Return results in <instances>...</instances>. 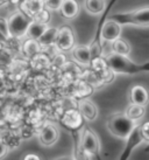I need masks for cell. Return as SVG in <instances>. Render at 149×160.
<instances>
[{
  "instance_id": "cell-1",
  "label": "cell",
  "mask_w": 149,
  "mask_h": 160,
  "mask_svg": "<svg viewBox=\"0 0 149 160\" xmlns=\"http://www.w3.org/2000/svg\"><path fill=\"white\" fill-rule=\"evenodd\" d=\"M105 63L107 67H110L114 72H121V74H139L149 71V62L145 64H137L132 62L127 58V55L113 53L106 58Z\"/></svg>"
},
{
  "instance_id": "cell-2",
  "label": "cell",
  "mask_w": 149,
  "mask_h": 160,
  "mask_svg": "<svg viewBox=\"0 0 149 160\" xmlns=\"http://www.w3.org/2000/svg\"><path fill=\"white\" fill-rule=\"evenodd\" d=\"M107 126L113 136L123 138V139H127L136 125L135 120L129 118L127 113H118V115L111 116Z\"/></svg>"
},
{
  "instance_id": "cell-3",
  "label": "cell",
  "mask_w": 149,
  "mask_h": 160,
  "mask_svg": "<svg viewBox=\"0 0 149 160\" xmlns=\"http://www.w3.org/2000/svg\"><path fill=\"white\" fill-rule=\"evenodd\" d=\"M113 20L119 22L120 25L123 23H132L135 26H149V6L143 8L136 9L128 13L114 14Z\"/></svg>"
},
{
  "instance_id": "cell-4",
  "label": "cell",
  "mask_w": 149,
  "mask_h": 160,
  "mask_svg": "<svg viewBox=\"0 0 149 160\" xmlns=\"http://www.w3.org/2000/svg\"><path fill=\"white\" fill-rule=\"evenodd\" d=\"M33 21V18L28 17L25 12H15L11 15L8 20L9 26V34L12 38H22L27 35L28 27Z\"/></svg>"
},
{
  "instance_id": "cell-5",
  "label": "cell",
  "mask_w": 149,
  "mask_h": 160,
  "mask_svg": "<svg viewBox=\"0 0 149 160\" xmlns=\"http://www.w3.org/2000/svg\"><path fill=\"white\" fill-rule=\"evenodd\" d=\"M55 45L61 49V50H70L74 46V32L69 26H63L58 29V35Z\"/></svg>"
},
{
  "instance_id": "cell-6",
  "label": "cell",
  "mask_w": 149,
  "mask_h": 160,
  "mask_svg": "<svg viewBox=\"0 0 149 160\" xmlns=\"http://www.w3.org/2000/svg\"><path fill=\"white\" fill-rule=\"evenodd\" d=\"M82 146L88 154L96 156L99 153V140L90 129H85L82 138Z\"/></svg>"
},
{
  "instance_id": "cell-7",
  "label": "cell",
  "mask_w": 149,
  "mask_h": 160,
  "mask_svg": "<svg viewBox=\"0 0 149 160\" xmlns=\"http://www.w3.org/2000/svg\"><path fill=\"white\" fill-rule=\"evenodd\" d=\"M142 142H145V139H143V136L141 133V126L137 125V126L134 128V130L131 132V134L128 136L127 145H126V148H125L123 153L121 154V160L128 159V157L131 156V153L134 150V147H136Z\"/></svg>"
},
{
  "instance_id": "cell-8",
  "label": "cell",
  "mask_w": 149,
  "mask_h": 160,
  "mask_svg": "<svg viewBox=\"0 0 149 160\" xmlns=\"http://www.w3.org/2000/svg\"><path fill=\"white\" fill-rule=\"evenodd\" d=\"M120 34H121L120 23L114 21V20H110V21L105 22V25L103 26L100 32L101 38L105 41H111V42H113L114 40L119 39Z\"/></svg>"
},
{
  "instance_id": "cell-9",
  "label": "cell",
  "mask_w": 149,
  "mask_h": 160,
  "mask_svg": "<svg viewBox=\"0 0 149 160\" xmlns=\"http://www.w3.org/2000/svg\"><path fill=\"white\" fill-rule=\"evenodd\" d=\"M62 123L68 129L74 130L79 129L83 125V116L77 110H69L66 111L62 118Z\"/></svg>"
},
{
  "instance_id": "cell-10",
  "label": "cell",
  "mask_w": 149,
  "mask_h": 160,
  "mask_svg": "<svg viewBox=\"0 0 149 160\" xmlns=\"http://www.w3.org/2000/svg\"><path fill=\"white\" fill-rule=\"evenodd\" d=\"M131 101L133 104H139L142 107H147L149 103V92L142 85H134L131 90Z\"/></svg>"
},
{
  "instance_id": "cell-11",
  "label": "cell",
  "mask_w": 149,
  "mask_h": 160,
  "mask_svg": "<svg viewBox=\"0 0 149 160\" xmlns=\"http://www.w3.org/2000/svg\"><path fill=\"white\" fill-rule=\"evenodd\" d=\"M44 6H46L44 0H25L21 5V8L22 12H25L28 17L34 18L39 12L44 9Z\"/></svg>"
},
{
  "instance_id": "cell-12",
  "label": "cell",
  "mask_w": 149,
  "mask_h": 160,
  "mask_svg": "<svg viewBox=\"0 0 149 160\" xmlns=\"http://www.w3.org/2000/svg\"><path fill=\"white\" fill-rule=\"evenodd\" d=\"M57 138H58V132L54 125H47L40 133V140L43 145H47V146L55 144Z\"/></svg>"
},
{
  "instance_id": "cell-13",
  "label": "cell",
  "mask_w": 149,
  "mask_h": 160,
  "mask_svg": "<svg viewBox=\"0 0 149 160\" xmlns=\"http://www.w3.org/2000/svg\"><path fill=\"white\" fill-rule=\"evenodd\" d=\"M61 13L65 19H74L79 12L78 2L76 0H63L61 6Z\"/></svg>"
},
{
  "instance_id": "cell-14",
  "label": "cell",
  "mask_w": 149,
  "mask_h": 160,
  "mask_svg": "<svg viewBox=\"0 0 149 160\" xmlns=\"http://www.w3.org/2000/svg\"><path fill=\"white\" fill-rule=\"evenodd\" d=\"M79 112L88 120H94L98 115L96 105L91 101H86V99L79 102Z\"/></svg>"
},
{
  "instance_id": "cell-15",
  "label": "cell",
  "mask_w": 149,
  "mask_h": 160,
  "mask_svg": "<svg viewBox=\"0 0 149 160\" xmlns=\"http://www.w3.org/2000/svg\"><path fill=\"white\" fill-rule=\"evenodd\" d=\"M74 58L82 64H90L92 61L91 50L86 46H78L74 49Z\"/></svg>"
},
{
  "instance_id": "cell-16",
  "label": "cell",
  "mask_w": 149,
  "mask_h": 160,
  "mask_svg": "<svg viewBox=\"0 0 149 160\" xmlns=\"http://www.w3.org/2000/svg\"><path fill=\"white\" fill-rule=\"evenodd\" d=\"M57 35H58V29L57 28H55V27H48L37 41L41 45V47H47V46H50L53 45V43H56Z\"/></svg>"
},
{
  "instance_id": "cell-17",
  "label": "cell",
  "mask_w": 149,
  "mask_h": 160,
  "mask_svg": "<svg viewBox=\"0 0 149 160\" xmlns=\"http://www.w3.org/2000/svg\"><path fill=\"white\" fill-rule=\"evenodd\" d=\"M48 28L47 23L43 22H39V21H35L33 20L31 23L28 27V32H27V35L29 36V39H35V40H39L41 35L44 33V31Z\"/></svg>"
},
{
  "instance_id": "cell-18",
  "label": "cell",
  "mask_w": 149,
  "mask_h": 160,
  "mask_svg": "<svg viewBox=\"0 0 149 160\" xmlns=\"http://www.w3.org/2000/svg\"><path fill=\"white\" fill-rule=\"evenodd\" d=\"M41 45L39 43V41L35 39H28L23 45V53L26 54L27 58H34L40 53L41 50Z\"/></svg>"
},
{
  "instance_id": "cell-19",
  "label": "cell",
  "mask_w": 149,
  "mask_h": 160,
  "mask_svg": "<svg viewBox=\"0 0 149 160\" xmlns=\"http://www.w3.org/2000/svg\"><path fill=\"white\" fill-rule=\"evenodd\" d=\"M85 7L90 13L99 14L105 8L104 0H85Z\"/></svg>"
},
{
  "instance_id": "cell-20",
  "label": "cell",
  "mask_w": 149,
  "mask_h": 160,
  "mask_svg": "<svg viewBox=\"0 0 149 160\" xmlns=\"http://www.w3.org/2000/svg\"><path fill=\"white\" fill-rule=\"evenodd\" d=\"M112 49L113 53L121 54V55H127L131 52V47L126 41L121 40V39H117L112 42Z\"/></svg>"
},
{
  "instance_id": "cell-21",
  "label": "cell",
  "mask_w": 149,
  "mask_h": 160,
  "mask_svg": "<svg viewBox=\"0 0 149 160\" xmlns=\"http://www.w3.org/2000/svg\"><path fill=\"white\" fill-rule=\"evenodd\" d=\"M126 113H127V116L129 118H132V119H134V120H137L145 116V107L132 103V105L127 109Z\"/></svg>"
},
{
  "instance_id": "cell-22",
  "label": "cell",
  "mask_w": 149,
  "mask_h": 160,
  "mask_svg": "<svg viewBox=\"0 0 149 160\" xmlns=\"http://www.w3.org/2000/svg\"><path fill=\"white\" fill-rule=\"evenodd\" d=\"M49 19H50L49 12H48V11H46V9H42L41 12H39V13L36 14L35 17L33 18V20H35V21H39V22L47 23L49 21Z\"/></svg>"
},
{
  "instance_id": "cell-23",
  "label": "cell",
  "mask_w": 149,
  "mask_h": 160,
  "mask_svg": "<svg viewBox=\"0 0 149 160\" xmlns=\"http://www.w3.org/2000/svg\"><path fill=\"white\" fill-rule=\"evenodd\" d=\"M44 1H46V7L53 11L61 8L62 2H63V0H44Z\"/></svg>"
},
{
  "instance_id": "cell-24",
  "label": "cell",
  "mask_w": 149,
  "mask_h": 160,
  "mask_svg": "<svg viewBox=\"0 0 149 160\" xmlns=\"http://www.w3.org/2000/svg\"><path fill=\"white\" fill-rule=\"evenodd\" d=\"M0 32L4 34L7 39H8L11 34H9V26H8V21L5 20L4 18H0Z\"/></svg>"
},
{
  "instance_id": "cell-25",
  "label": "cell",
  "mask_w": 149,
  "mask_h": 160,
  "mask_svg": "<svg viewBox=\"0 0 149 160\" xmlns=\"http://www.w3.org/2000/svg\"><path fill=\"white\" fill-rule=\"evenodd\" d=\"M141 133L143 136L145 142H149V122H146L143 124H141Z\"/></svg>"
},
{
  "instance_id": "cell-26",
  "label": "cell",
  "mask_w": 149,
  "mask_h": 160,
  "mask_svg": "<svg viewBox=\"0 0 149 160\" xmlns=\"http://www.w3.org/2000/svg\"><path fill=\"white\" fill-rule=\"evenodd\" d=\"M7 152H8V147H7V145L4 144V142L0 140V159L4 158V157L7 154Z\"/></svg>"
},
{
  "instance_id": "cell-27",
  "label": "cell",
  "mask_w": 149,
  "mask_h": 160,
  "mask_svg": "<svg viewBox=\"0 0 149 160\" xmlns=\"http://www.w3.org/2000/svg\"><path fill=\"white\" fill-rule=\"evenodd\" d=\"M31 159H35V160H39L40 158L35 154H28V156L25 157V160H31Z\"/></svg>"
},
{
  "instance_id": "cell-28",
  "label": "cell",
  "mask_w": 149,
  "mask_h": 160,
  "mask_svg": "<svg viewBox=\"0 0 149 160\" xmlns=\"http://www.w3.org/2000/svg\"><path fill=\"white\" fill-rule=\"evenodd\" d=\"M6 40H7V38H6V36H5L4 34L0 32V41H4V42H5Z\"/></svg>"
},
{
  "instance_id": "cell-29",
  "label": "cell",
  "mask_w": 149,
  "mask_h": 160,
  "mask_svg": "<svg viewBox=\"0 0 149 160\" xmlns=\"http://www.w3.org/2000/svg\"><path fill=\"white\" fill-rule=\"evenodd\" d=\"M145 151H146V152H149V145L145 148Z\"/></svg>"
}]
</instances>
